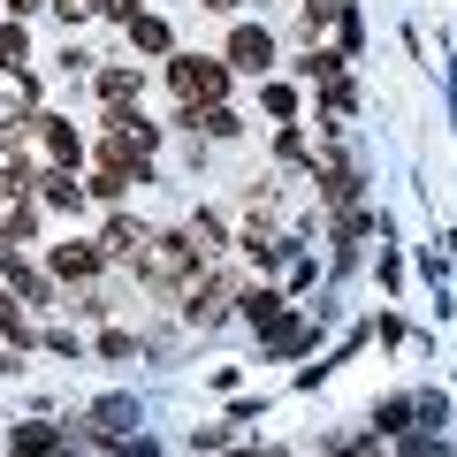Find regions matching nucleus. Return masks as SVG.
Listing matches in <instances>:
<instances>
[{
  "label": "nucleus",
  "mask_w": 457,
  "mask_h": 457,
  "mask_svg": "<svg viewBox=\"0 0 457 457\" xmlns=\"http://www.w3.org/2000/svg\"><path fill=\"white\" fill-rule=\"evenodd\" d=\"M168 84H176V92H183V99L198 107V99H221L228 69H221V62H198V54H176V69H168Z\"/></svg>",
  "instance_id": "nucleus-1"
},
{
  "label": "nucleus",
  "mask_w": 457,
  "mask_h": 457,
  "mask_svg": "<svg viewBox=\"0 0 457 457\" xmlns=\"http://www.w3.org/2000/svg\"><path fill=\"white\" fill-rule=\"evenodd\" d=\"M267 54H275V46H267L260 23H245V31L228 38V62H237V69H267Z\"/></svg>",
  "instance_id": "nucleus-2"
},
{
  "label": "nucleus",
  "mask_w": 457,
  "mask_h": 457,
  "mask_svg": "<svg viewBox=\"0 0 457 457\" xmlns=\"http://www.w3.org/2000/svg\"><path fill=\"white\" fill-rule=\"evenodd\" d=\"M54 275H99V245H62L54 252Z\"/></svg>",
  "instance_id": "nucleus-3"
},
{
  "label": "nucleus",
  "mask_w": 457,
  "mask_h": 457,
  "mask_svg": "<svg viewBox=\"0 0 457 457\" xmlns=\"http://www.w3.org/2000/svg\"><path fill=\"white\" fill-rule=\"evenodd\" d=\"M54 450V427H16V457H46Z\"/></svg>",
  "instance_id": "nucleus-4"
},
{
  "label": "nucleus",
  "mask_w": 457,
  "mask_h": 457,
  "mask_svg": "<svg viewBox=\"0 0 457 457\" xmlns=\"http://www.w3.org/2000/svg\"><path fill=\"white\" fill-rule=\"evenodd\" d=\"M46 145H54V161H77V130H69V122H46Z\"/></svg>",
  "instance_id": "nucleus-5"
},
{
  "label": "nucleus",
  "mask_w": 457,
  "mask_h": 457,
  "mask_svg": "<svg viewBox=\"0 0 457 457\" xmlns=\"http://www.w3.org/2000/svg\"><path fill=\"white\" fill-rule=\"evenodd\" d=\"M38 191H46V206H77V183H69V176H62V168H54V176H46V183H38Z\"/></svg>",
  "instance_id": "nucleus-6"
},
{
  "label": "nucleus",
  "mask_w": 457,
  "mask_h": 457,
  "mask_svg": "<svg viewBox=\"0 0 457 457\" xmlns=\"http://www.w3.org/2000/svg\"><path fill=\"white\" fill-rule=\"evenodd\" d=\"M130 31H137V46H145V54H168V23L145 16V23H130Z\"/></svg>",
  "instance_id": "nucleus-7"
},
{
  "label": "nucleus",
  "mask_w": 457,
  "mask_h": 457,
  "mask_svg": "<svg viewBox=\"0 0 457 457\" xmlns=\"http://www.w3.org/2000/svg\"><path fill=\"white\" fill-rule=\"evenodd\" d=\"M404 457H442V442H435V435H411V442H404Z\"/></svg>",
  "instance_id": "nucleus-8"
},
{
  "label": "nucleus",
  "mask_w": 457,
  "mask_h": 457,
  "mask_svg": "<svg viewBox=\"0 0 457 457\" xmlns=\"http://www.w3.org/2000/svg\"><path fill=\"white\" fill-rule=\"evenodd\" d=\"M0 62H23V31H0Z\"/></svg>",
  "instance_id": "nucleus-9"
}]
</instances>
